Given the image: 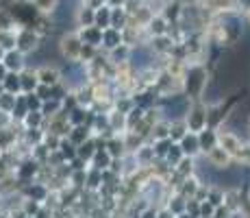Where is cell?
I'll return each instance as SVG.
<instances>
[{
    "mask_svg": "<svg viewBox=\"0 0 250 218\" xmlns=\"http://www.w3.org/2000/svg\"><path fill=\"white\" fill-rule=\"evenodd\" d=\"M104 4L111 9H118V7H124L126 4V0H104Z\"/></svg>",
    "mask_w": 250,
    "mask_h": 218,
    "instance_id": "obj_22",
    "label": "cell"
},
{
    "mask_svg": "<svg viewBox=\"0 0 250 218\" xmlns=\"http://www.w3.org/2000/svg\"><path fill=\"white\" fill-rule=\"evenodd\" d=\"M59 50L68 61H79L81 59V50H83V40H81V35H76V33L65 35L63 40H61V44H59Z\"/></svg>",
    "mask_w": 250,
    "mask_h": 218,
    "instance_id": "obj_1",
    "label": "cell"
},
{
    "mask_svg": "<svg viewBox=\"0 0 250 218\" xmlns=\"http://www.w3.org/2000/svg\"><path fill=\"white\" fill-rule=\"evenodd\" d=\"M181 155H183V151H181L179 146H172V151L167 153V157H170L172 162H179V157H181Z\"/></svg>",
    "mask_w": 250,
    "mask_h": 218,
    "instance_id": "obj_21",
    "label": "cell"
},
{
    "mask_svg": "<svg viewBox=\"0 0 250 218\" xmlns=\"http://www.w3.org/2000/svg\"><path fill=\"white\" fill-rule=\"evenodd\" d=\"M150 28H152V33H155V37L166 35V33H167V22L163 20V18H152V20H150Z\"/></svg>",
    "mask_w": 250,
    "mask_h": 218,
    "instance_id": "obj_17",
    "label": "cell"
},
{
    "mask_svg": "<svg viewBox=\"0 0 250 218\" xmlns=\"http://www.w3.org/2000/svg\"><path fill=\"white\" fill-rule=\"evenodd\" d=\"M181 151L183 155H194L200 151V142H198V133H191V135H183L181 140Z\"/></svg>",
    "mask_w": 250,
    "mask_h": 218,
    "instance_id": "obj_9",
    "label": "cell"
},
{
    "mask_svg": "<svg viewBox=\"0 0 250 218\" xmlns=\"http://www.w3.org/2000/svg\"><path fill=\"white\" fill-rule=\"evenodd\" d=\"M31 4L35 9H40L42 13H52L59 7V0H31Z\"/></svg>",
    "mask_w": 250,
    "mask_h": 218,
    "instance_id": "obj_16",
    "label": "cell"
},
{
    "mask_svg": "<svg viewBox=\"0 0 250 218\" xmlns=\"http://www.w3.org/2000/svg\"><path fill=\"white\" fill-rule=\"evenodd\" d=\"M35 74H37V81H40V85H46V87H55L61 81V72L55 70V68H50V66L40 68Z\"/></svg>",
    "mask_w": 250,
    "mask_h": 218,
    "instance_id": "obj_6",
    "label": "cell"
},
{
    "mask_svg": "<svg viewBox=\"0 0 250 218\" xmlns=\"http://www.w3.org/2000/svg\"><path fill=\"white\" fill-rule=\"evenodd\" d=\"M37 33L33 31V28H22L20 33H18V40H16V48L22 52H28V50H35L37 48Z\"/></svg>",
    "mask_w": 250,
    "mask_h": 218,
    "instance_id": "obj_4",
    "label": "cell"
},
{
    "mask_svg": "<svg viewBox=\"0 0 250 218\" xmlns=\"http://www.w3.org/2000/svg\"><path fill=\"white\" fill-rule=\"evenodd\" d=\"M103 44L113 50L115 46H120V44H122V31H115V28H104V31H103Z\"/></svg>",
    "mask_w": 250,
    "mask_h": 218,
    "instance_id": "obj_12",
    "label": "cell"
},
{
    "mask_svg": "<svg viewBox=\"0 0 250 218\" xmlns=\"http://www.w3.org/2000/svg\"><path fill=\"white\" fill-rule=\"evenodd\" d=\"M94 26L100 28V31H104V28H111V7H107V4H100V7H96Z\"/></svg>",
    "mask_w": 250,
    "mask_h": 218,
    "instance_id": "obj_7",
    "label": "cell"
},
{
    "mask_svg": "<svg viewBox=\"0 0 250 218\" xmlns=\"http://www.w3.org/2000/svg\"><path fill=\"white\" fill-rule=\"evenodd\" d=\"M187 124H189V129L194 133H200L207 124V114H203V109H194L189 114V118H187Z\"/></svg>",
    "mask_w": 250,
    "mask_h": 218,
    "instance_id": "obj_10",
    "label": "cell"
},
{
    "mask_svg": "<svg viewBox=\"0 0 250 218\" xmlns=\"http://www.w3.org/2000/svg\"><path fill=\"white\" fill-rule=\"evenodd\" d=\"M28 118H26V122L31 124V127H37V122H40V111H28Z\"/></svg>",
    "mask_w": 250,
    "mask_h": 218,
    "instance_id": "obj_20",
    "label": "cell"
},
{
    "mask_svg": "<svg viewBox=\"0 0 250 218\" xmlns=\"http://www.w3.org/2000/svg\"><path fill=\"white\" fill-rule=\"evenodd\" d=\"M81 40H83V44H89V46H98V44H103V31L96 26H87L81 33Z\"/></svg>",
    "mask_w": 250,
    "mask_h": 218,
    "instance_id": "obj_11",
    "label": "cell"
},
{
    "mask_svg": "<svg viewBox=\"0 0 250 218\" xmlns=\"http://www.w3.org/2000/svg\"><path fill=\"white\" fill-rule=\"evenodd\" d=\"M128 61L137 68V70H146V68L152 66L155 61V55H152L150 48L146 46H137V48H131V55H128Z\"/></svg>",
    "mask_w": 250,
    "mask_h": 218,
    "instance_id": "obj_3",
    "label": "cell"
},
{
    "mask_svg": "<svg viewBox=\"0 0 250 218\" xmlns=\"http://www.w3.org/2000/svg\"><path fill=\"white\" fill-rule=\"evenodd\" d=\"M61 79H63V83L68 85V87H81V85H85V81H87L85 66L79 64V61H70L68 68L63 70V74H61Z\"/></svg>",
    "mask_w": 250,
    "mask_h": 218,
    "instance_id": "obj_2",
    "label": "cell"
},
{
    "mask_svg": "<svg viewBox=\"0 0 250 218\" xmlns=\"http://www.w3.org/2000/svg\"><path fill=\"white\" fill-rule=\"evenodd\" d=\"M198 142H200V148H205V151H211V146H213V142H215V135L211 133H205V131H200L198 133Z\"/></svg>",
    "mask_w": 250,
    "mask_h": 218,
    "instance_id": "obj_18",
    "label": "cell"
},
{
    "mask_svg": "<svg viewBox=\"0 0 250 218\" xmlns=\"http://www.w3.org/2000/svg\"><path fill=\"white\" fill-rule=\"evenodd\" d=\"M222 144H224V148H227V151H233V153L239 151V142L233 138V135H224V138H222Z\"/></svg>",
    "mask_w": 250,
    "mask_h": 218,
    "instance_id": "obj_19",
    "label": "cell"
},
{
    "mask_svg": "<svg viewBox=\"0 0 250 218\" xmlns=\"http://www.w3.org/2000/svg\"><path fill=\"white\" fill-rule=\"evenodd\" d=\"M94 18H96V9L89 7V4L76 9V22H79V26H83V28L94 26Z\"/></svg>",
    "mask_w": 250,
    "mask_h": 218,
    "instance_id": "obj_8",
    "label": "cell"
},
{
    "mask_svg": "<svg viewBox=\"0 0 250 218\" xmlns=\"http://www.w3.org/2000/svg\"><path fill=\"white\" fill-rule=\"evenodd\" d=\"M2 66L7 68V72H18V74H20L22 68L26 66V64H24V55L18 50V48L7 50V52H4V57H2Z\"/></svg>",
    "mask_w": 250,
    "mask_h": 218,
    "instance_id": "obj_5",
    "label": "cell"
},
{
    "mask_svg": "<svg viewBox=\"0 0 250 218\" xmlns=\"http://www.w3.org/2000/svg\"><path fill=\"white\" fill-rule=\"evenodd\" d=\"M20 85H22V92L31 94V92L35 90L37 85H40V81H37V74H35V72H33V74H20Z\"/></svg>",
    "mask_w": 250,
    "mask_h": 218,
    "instance_id": "obj_15",
    "label": "cell"
},
{
    "mask_svg": "<svg viewBox=\"0 0 250 218\" xmlns=\"http://www.w3.org/2000/svg\"><path fill=\"white\" fill-rule=\"evenodd\" d=\"M124 24H126V13H124V9L122 7L111 9V28H115V31H122Z\"/></svg>",
    "mask_w": 250,
    "mask_h": 218,
    "instance_id": "obj_14",
    "label": "cell"
},
{
    "mask_svg": "<svg viewBox=\"0 0 250 218\" xmlns=\"http://www.w3.org/2000/svg\"><path fill=\"white\" fill-rule=\"evenodd\" d=\"M2 57H4V50H2V48H0V64H2Z\"/></svg>",
    "mask_w": 250,
    "mask_h": 218,
    "instance_id": "obj_24",
    "label": "cell"
},
{
    "mask_svg": "<svg viewBox=\"0 0 250 218\" xmlns=\"http://www.w3.org/2000/svg\"><path fill=\"white\" fill-rule=\"evenodd\" d=\"M4 76H7V68H4L2 64H0V83L4 81Z\"/></svg>",
    "mask_w": 250,
    "mask_h": 218,
    "instance_id": "obj_23",
    "label": "cell"
},
{
    "mask_svg": "<svg viewBox=\"0 0 250 218\" xmlns=\"http://www.w3.org/2000/svg\"><path fill=\"white\" fill-rule=\"evenodd\" d=\"M2 87H4L7 94H16V92H20L22 90L20 74H18V72H7V76H4V81H2Z\"/></svg>",
    "mask_w": 250,
    "mask_h": 218,
    "instance_id": "obj_13",
    "label": "cell"
}]
</instances>
